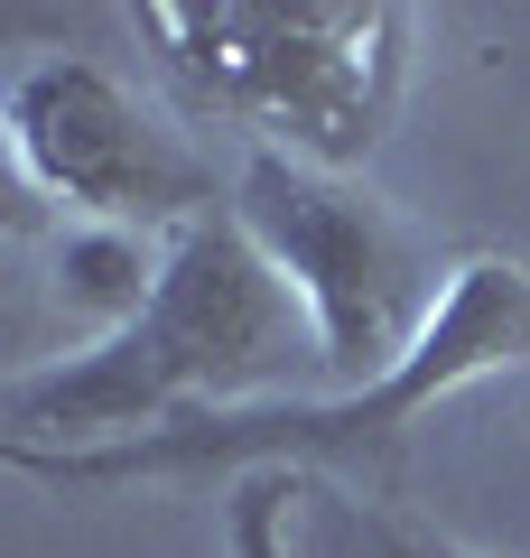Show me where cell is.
Segmentation results:
<instances>
[{
    "label": "cell",
    "mask_w": 530,
    "mask_h": 558,
    "mask_svg": "<svg viewBox=\"0 0 530 558\" xmlns=\"http://www.w3.org/2000/svg\"><path fill=\"white\" fill-rule=\"evenodd\" d=\"M289 512L316 521V531H335V539H353L363 558H484V549H466V539L429 531V521H410V512H382V502L335 494L326 475H289Z\"/></svg>",
    "instance_id": "cell-7"
},
{
    "label": "cell",
    "mask_w": 530,
    "mask_h": 558,
    "mask_svg": "<svg viewBox=\"0 0 530 558\" xmlns=\"http://www.w3.org/2000/svg\"><path fill=\"white\" fill-rule=\"evenodd\" d=\"M326 373L308 307L242 233L233 196L158 242V279L121 326L65 344L0 381V438L10 447H121L186 410H252L298 400L289 381Z\"/></svg>",
    "instance_id": "cell-1"
},
{
    "label": "cell",
    "mask_w": 530,
    "mask_h": 558,
    "mask_svg": "<svg viewBox=\"0 0 530 558\" xmlns=\"http://www.w3.org/2000/svg\"><path fill=\"white\" fill-rule=\"evenodd\" d=\"M47 215H57V205L38 196V178H28V159H20V140H10V121H0V252H10V242H38Z\"/></svg>",
    "instance_id": "cell-9"
},
{
    "label": "cell",
    "mask_w": 530,
    "mask_h": 558,
    "mask_svg": "<svg viewBox=\"0 0 530 558\" xmlns=\"http://www.w3.org/2000/svg\"><path fill=\"white\" fill-rule=\"evenodd\" d=\"M530 363V270L521 260H456L447 307H437L429 344L373 391H326V400H252V410H186L168 428H140L121 447H10V475L65 484V494H103V484L140 475H186V484H242V475H316V465H392L410 428L437 400L474 391L493 373Z\"/></svg>",
    "instance_id": "cell-2"
},
{
    "label": "cell",
    "mask_w": 530,
    "mask_h": 558,
    "mask_svg": "<svg viewBox=\"0 0 530 558\" xmlns=\"http://www.w3.org/2000/svg\"><path fill=\"white\" fill-rule=\"evenodd\" d=\"M233 215L261 242V260L289 279V299L308 307V336L326 354L335 391H373L382 373H400L429 344L437 307H447L437 252L363 178L252 149L233 178Z\"/></svg>",
    "instance_id": "cell-4"
},
{
    "label": "cell",
    "mask_w": 530,
    "mask_h": 558,
    "mask_svg": "<svg viewBox=\"0 0 530 558\" xmlns=\"http://www.w3.org/2000/svg\"><path fill=\"white\" fill-rule=\"evenodd\" d=\"M0 121L20 140L38 196L65 223H112V233L168 242L177 223L215 215V168L140 84H121L94 57H28L0 84Z\"/></svg>",
    "instance_id": "cell-5"
},
{
    "label": "cell",
    "mask_w": 530,
    "mask_h": 558,
    "mask_svg": "<svg viewBox=\"0 0 530 558\" xmlns=\"http://www.w3.org/2000/svg\"><path fill=\"white\" fill-rule=\"evenodd\" d=\"M131 28L196 112L335 178L382 149L419 38L400 0H149Z\"/></svg>",
    "instance_id": "cell-3"
},
{
    "label": "cell",
    "mask_w": 530,
    "mask_h": 558,
    "mask_svg": "<svg viewBox=\"0 0 530 558\" xmlns=\"http://www.w3.org/2000/svg\"><path fill=\"white\" fill-rule=\"evenodd\" d=\"M224 531H233V558H308L298 521H289V475H242Z\"/></svg>",
    "instance_id": "cell-8"
},
{
    "label": "cell",
    "mask_w": 530,
    "mask_h": 558,
    "mask_svg": "<svg viewBox=\"0 0 530 558\" xmlns=\"http://www.w3.org/2000/svg\"><path fill=\"white\" fill-rule=\"evenodd\" d=\"M149 279H158V242L149 233H112V223H65L57 233V289H65V307L94 317V336L121 326L149 299Z\"/></svg>",
    "instance_id": "cell-6"
}]
</instances>
